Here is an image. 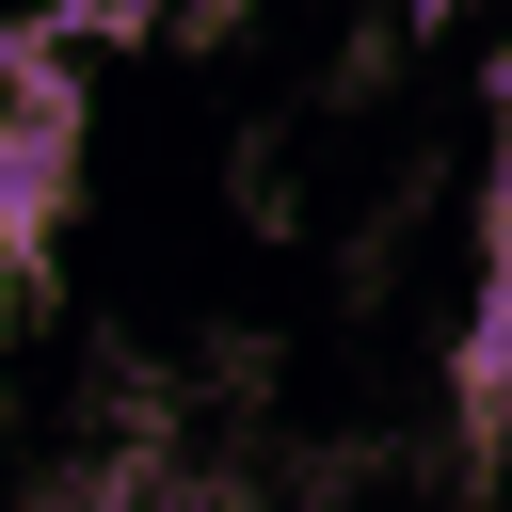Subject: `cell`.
<instances>
[{
  "label": "cell",
  "instance_id": "6da1fadb",
  "mask_svg": "<svg viewBox=\"0 0 512 512\" xmlns=\"http://www.w3.org/2000/svg\"><path fill=\"white\" fill-rule=\"evenodd\" d=\"M64 208H80V64L64 48H0V288L64 240Z\"/></svg>",
  "mask_w": 512,
  "mask_h": 512
}]
</instances>
